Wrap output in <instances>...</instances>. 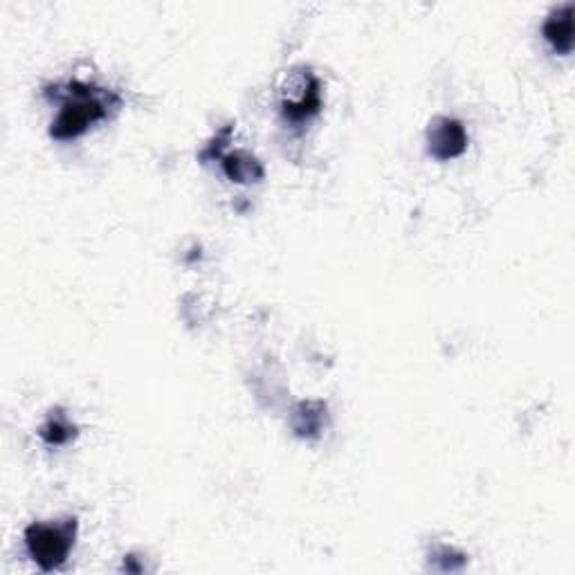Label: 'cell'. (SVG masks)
Instances as JSON below:
<instances>
[{"mask_svg":"<svg viewBox=\"0 0 575 575\" xmlns=\"http://www.w3.org/2000/svg\"><path fill=\"white\" fill-rule=\"evenodd\" d=\"M46 95L61 101V111L50 128V135L59 142L79 138L92 124L107 120L122 104L120 95L82 82L46 88Z\"/></svg>","mask_w":575,"mask_h":575,"instance_id":"obj_1","label":"cell"},{"mask_svg":"<svg viewBox=\"0 0 575 575\" xmlns=\"http://www.w3.org/2000/svg\"><path fill=\"white\" fill-rule=\"evenodd\" d=\"M77 520L67 517L63 522H34L25 528V547L29 558L43 571L59 568L71 555L77 539Z\"/></svg>","mask_w":575,"mask_h":575,"instance_id":"obj_2","label":"cell"},{"mask_svg":"<svg viewBox=\"0 0 575 575\" xmlns=\"http://www.w3.org/2000/svg\"><path fill=\"white\" fill-rule=\"evenodd\" d=\"M322 111V82L309 67H295L282 86V113L292 124L309 122Z\"/></svg>","mask_w":575,"mask_h":575,"instance_id":"obj_3","label":"cell"},{"mask_svg":"<svg viewBox=\"0 0 575 575\" xmlns=\"http://www.w3.org/2000/svg\"><path fill=\"white\" fill-rule=\"evenodd\" d=\"M427 149L436 160H454L467 149V133L459 120L434 117L427 126Z\"/></svg>","mask_w":575,"mask_h":575,"instance_id":"obj_4","label":"cell"},{"mask_svg":"<svg viewBox=\"0 0 575 575\" xmlns=\"http://www.w3.org/2000/svg\"><path fill=\"white\" fill-rule=\"evenodd\" d=\"M573 3H564L555 8L542 25L545 39L558 54H571L573 50Z\"/></svg>","mask_w":575,"mask_h":575,"instance_id":"obj_5","label":"cell"},{"mask_svg":"<svg viewBox=\"0 0 575 575\" xmlns=\"http://www.w3.org/2000/svg\"><path fill=\"white\" fill-rule=\"evenodd\" d=\"M221 164H223L225 176L234 183H259L265 174L263 164L246 151H236V153L223 155Z\"/></svg>","mask_w":575,"mask_h":575,"instance_id":"obj_6","label":"cell"},{"mask_svg":"<svg viewBox=\"0 0 575 575\" xmlns=\"http://www.w3.org/2000/svg\"><path fill=\"white\" fill-rule=\"evenodd\" d=\"M75 436H77V427L71 423V418H67L61 410L52 412L48 416V421L41 425V438L48 446H54V448L71 443Z\"/></svg>","mask_w":575,"mask_h":575,"instance_id":"obj_7","label":"cell"}]
</instances>
